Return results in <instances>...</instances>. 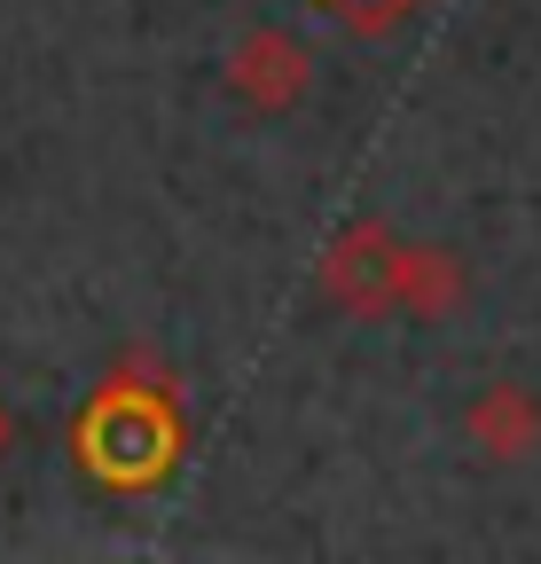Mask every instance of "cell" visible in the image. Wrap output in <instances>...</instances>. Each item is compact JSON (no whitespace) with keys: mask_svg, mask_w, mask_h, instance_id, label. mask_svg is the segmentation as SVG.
I'll return each mask as SVG.
<instances>
[{"mask_svg":"<svg viewBox=\"0 0 541 564\" xmlns=\"http://www.w3.org/2000/svg\"><path fill=\"white\" fill-rule=\"evenodd\" d=\"M188 423H181V377L158 352H118L110 377L72 415V455L102 494H158L181 470Z\"/></svg>","mask_w":541,"mask_h":564,"instance_id":"cell-1","label":"cell"},{"mask_svg":"<svg viewBox=\"0 0 541 564\" xmlns=\"http://www.w3.org/2000/svg\"><path fill=\"white\" fill-rule=\"evenodd\" d=\"M400 259H409V243L385 220H346L314 259V291L354 322H385L400 314Z\"/></svg>","mask_w":541,"mask_h":564,"instance_id":"cell-2","label":"cell"},{"mask_svg":"<svg viewBox=\"0 0 541 564\" xmlns=\"http://www.w3.org/2000/svg\"><path fill=\"white\" fill-rule=\"evenodd\" d=\"M306 87H314V55H306L291 32L259 24V32H244V40L228 47V95H236L244 110L283 118V110L306 102Z\"/></svg>","mask_w":541,"mask_h":564,"instance_id":"cell-3","label":"cell"},{"mask_svg":"<svg viewBox=\"0 0 541 564\" xmlns=\"http://www.w3.org/2000/svg\"><path fill=\"white\" fill-rule=\"evenodd\" d=\"M463 440L479 447L487 463H526L533 447H541V400L526 392V384H479L470 392V408H463Z\"/></svg>","mask_w":541,"mask_h":564,"instance_id":"cell-4","label":"cell"},{"mask_svg":"<svg viewBox=\"0 0 541 564\" xmlns=\"http://www.w3.org/2000/svg\"><path fill=\"white\" fill-rule=\"evenodd\" d=\"M463 306V259L440 243H409L400 259V322H447Z\"/></svg>","mask_w":541,"mask_h":564,"instance_id":"cell-5","label":"cell"},{"mask_svg":"<svg viewBox=\"0 0 541 564\" xmlns=\"http://www.w3.org/2000/svg\"><path fill=\"white\" fill-rule=\"evenodd\" d=\"M329 9H337V24H346V32H369V40H385L400 17H416L424 0H329Z\"/></svg>","mask_w":541,"mask_h":564,"instance_id":"cell-6","label":"cell"},{"mask_svg":"<svg viewBox=\"0 0 541 564\" xmlns=\"http://www.w3.org/2000/svg\"><path fill=\"white\" fill-rule=\"evenodd\" d=\"M9 447H17V415H9V400H0V463H9Z\"/></svg>","mask_w":541,"mask_h":564,"instance_id":"cell-7","label":"cell"}]
</instances>
